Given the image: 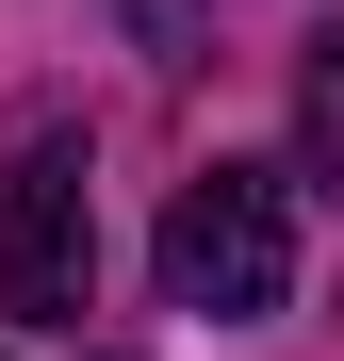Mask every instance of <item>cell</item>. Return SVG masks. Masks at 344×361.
I'll return each instance as SVG.
<instances>
[{"label":"cell","mask_w":344,"mask_h":361,"mask_svg":"<svg viewBox=\"0 0 344 361\" xmlns=\"http://www.w3.org/2000/svg\"><path fill=\"white\" fill-rule=\"evenodd\" d=\"M164 312H213V329H262L295 295V180L279 164H197L164 197Z\"/></svg>","instance_id":"1"},{"label":"cell","mask_w":344,"mask_h":361,"mask_svg":"<svg viewBox=\"0 0 344 361\" xmlns=\"http://www.w3.org/2000/svg\"><path fill=\"white\" fill-rule=\"evenodd\" d=\"M82 295H98V197H82V148L49 132L17 180H0V312L82 329Z\"/></svg>","instance_id":"2"},{"label":"cell","mask_w":344,"mask_h":361,"mask_svg":"<svg viewBox=\"0 0 344 361\" xmlns=\"http://www.w3.org/2000/svg\"><path fill=\"white\" fill-rule=\"evenodd\" d=\"M295 148H312V180H344V49L295 82Z\"/></svg>","instance_id":"3"}]
</instances>
